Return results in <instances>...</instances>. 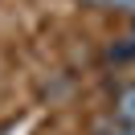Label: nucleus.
I'll use <instances>...</instances> for the list:
<instances>
[{
  "instance_id": "obj_1",
  "label": "nucleus",
  "mask_w": 135,
  "mask_h": 135,
  "mask_svg": "<svg viewBox=\"0 0 135 135\" xmlns=\"http://www.w3.org/2000/svg\"><path fill=\"white\" fill-rule=\"evenodd\" d=\"M115 119H123V123L135 127V86H123L115 94Z\"/></svg>"
},
{
  "instance_id": "obj_2",
  "label": "nucleus",
  "mask_w": 135,
  "mask_h": 135,
  "mask_svg": "<svg viewBox=\"0 0 135 135\" xmlns=\"http://www.w3.org/2000/svg\"><path fill=\"white\" fill-rule=\"evenodd\" d=\"M94 135H135V127H131V123H123V119H107V123H102Z\"/></svg>"
},
{
  "instance_id": "obj_3",
  "label": "nucleus",
  "mask_w": 135,
  "mask_h": 135,
  "mask_svg": "<svg viewBox=\"0 0 135 135\" xmlns=\"http://www.w3.org/2000/svg\"><path fill=\"white\" fill-rule=\"evenodd\" d=\"M131 45H135V29H131Z\"/></svg>"
}]
</instances>
